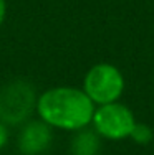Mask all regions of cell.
I'll return each instance as SVG.
<instances>
[{"mask_svg": "<svg viewBox=\"0 0 154 155\" xmlns=\"http://www.w3.org/2000/svg\"><path fill=\"white\" fill-rule=\"evenodd\" d=\"M96 106L86 93L73 86H56L43 91L36 99V114L51 129L81 130L91 124Z\"/></svg>", "mask_w": 154, "mask_h": 155, "instance_id": "cell-1", "label": "cell"}, {"mask_svg": "<svg viewBox=\"0 0 154 155\" xmlns=\"http://www.w3.org/2000/svg\"><path fill=\"white\" fill-rule=\"evenodd\" d=\"M35 86L27 79H15L0 87V120L5 125H20L36 109Z\"/></svg>", "mask_w": 154, "mask_h": 155, "instance_id": "cell-2", "label": "cell"}, {"mask_svg": "<svg viewBox=\"0 0 154 155\" xmlns=\"http://www.w3.org/2000/svg\"><path fill=\"white\" fill-rule=\"evenodd\" d=\"M81 89L93 101L94 106L116 102L124 91L123 73L115 64L98 63L88 69Z\"/></svg>", "mask_w": 154, "mask_h": 155, "instance_id": "cell-3", "label": "cell"}, {"mask_svg": "<svg viewBox=\"0 0 154 155\" xmlns=\"http://www.w3.org/2000/svg\"><path fill=\"white\" fill-rule=\"evenodd\" d=\"M134 124H136V119H134L133 110L126 104H121L119 101L96 106L93 119H91L94 132L100 137L108 140L128 139Z\"/></svg>", "mask_w": 154, "mask_h": 155, "instance_id": "cell-4", "label": "cell"}, {"mask_svg": "<svg viewBox=\"0 0 154 155\" xmlns=\"http://www.w3.org/2000/svg\"><path fill=\"white\" fill-rule=\"evenodd\" d=\"M53 129L42 119L28 120L18 132V150L22 155H40L50 147L53 140Z\"/></svg>", "mask_w": 154, "mask_h": 155, "instance_id": "cell-5", "label": "cell"}, {"mask_svg": "<svg viewBox=\"0 0 154 155\" xmlns=\"http://www.w3.org/2000/svg\"><path fill=\"white\" fill-rule=\"evenodd\" d=\"M101 137L94 129H81L76 130L70 143V155H100Z\"/></svg>", "mask_w": 154, "mask_h": 155, "instance_id": "cell-6", "label": "cell"}, {"mask_svg": "<svg viewBox=\"0 0 154 155\" xmlns=\"http://www.w3.org/2000/svg\"><path fill=\"white\" fill-rule=\"evenodd\" d=\"M129 139L138 145H149L154 139V132L151 129V125L144 124V122H136L129 134Z\"/></svg>", "mask_w": 154, "mask_h": 155, "instance_id": "cell-7", "label": "cell"}, {"mask_svg": "<svg viewBox=\"0 0 154 155\" xmlns=\"http://www.w3.org/2000/svg\"><path fill=\"white\" fill-rule=\"evenodd\" d=\"M7 142H9V130H7V125L0 120V149H3Z\"/></svg>", "mask_w": 154, "mask_h": 155, "instance_id": "cell-8", "label": "cell"}, {"mask_svg": "<svg viewBox=\"0 0 154 155\" xmlns=\"http://www.w3.org/2000/svg\"><path fill=\"white\" fill-rule=\"evenodd\" d=\"M5 15H7V3L5 0H0V27L5 21Z\"/></svg>", "mask_w": 154, "mask_h": 155, "instance_id": "cell-9", "label": "cell"}]
</instances>
